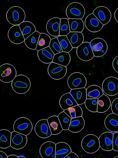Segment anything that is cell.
Returning <instances> with one entry per match:
<instances>
[{
	"instance_id": "cell-7",
	"label": "cell",
	"mask_w": 118,
	"mask_h": 158,
	"mask_svg": "<svg viewBox=\"0 0 118 158\" xmlns=\"http://www.w3.org/2000/svg\"><path fill=\"white\" fill-rule=\"evenodd\" d=\"M87 80L83 74L78 72L73 73L69 77L68 85L71 89L85 88Z\"/></svg>"
},
{
	"instance_id": "cell-30",
	"label": "cell",
	"mask_w": 118,
	"mask_h": 158,
	"mask_svg": "<svg viewBox=\"0 0 118 158\" xmlns=\"http://www.w3.org/2000/svg\"><path fill=\"white\" fill-rule=\"evenodd\" d=\"M111 105L110 98L103 94L98 99L97 112L103 113L109 109Z\"/></svg>"
},
{
	"instance_id": "cell-40",
	"label": "cell",
	"mask_w": 118,
	"mask_h": 158,
	"mask_svg": "<svg viewBox=\"0 0 118 158\" xmlns=\"http://www.w3.org/2000/svg\"><path fill=\"white\" fill-rule=\"evenodd\" d=\"M85 104L88 110L92 112H97L98 99H87Z\"/></svg>"
},
{
	"instance_id": "cell-18",
	"label": "cell",
	"mask_w": 118,
	"mask_h": 158,
	"mask_svg": "<svg viewBox=\"0 0 118 158\" xmlns=\"http://www.w3.org/2000/svg\"><path fill=\"white\" fill-rule=\"evenodd\" d=\"M113 134L111 132L103 133L100 136L99 139L100 147L105 151L113 150Z\"/></svg>"
},
{
	"instance_id": "cell-37",
	"label": "cell",
	"mask_w": 118,
	"mask_h": 158,
	"mask_svg": "<svg viewBox=\"0 0 118 158\" xmlns=\"http://www.w3.org/2000/svg\"><path fill=\"white\" fill-rule=\"evenodd\" d=\"M71 118L82 116L83 111L79 105H77L64 110Z\"/></svg>"
},
{
	"instance_id": "cell-38",
	"label": "cell",
	"mask_w": 118,
	"mask_h": 158,
	"mask_svg": "<svg viewBox=\"0 0 118 158\" xmlns=\"http://www.w3.org/2000/svg\"><path fill=\"white\" fill-rule=\"evenodd\" d=\"M63 52H70L73 48L67 36H59L57 37Z\"/></svg>"
},
{
	"instance_id": "cell-28",
	"label": "cell",
	"mask_w": 118,
	"mask_h": 158,
	"mask_svg": "<svg viewBox=\"0 0 118 158\" xmlns=\"http://www.w3.org/2000/svg\"><path fill=\"white\" fill-rule=\"evenodd\" d=\"M12 133L6 129L0 131V148L6 149L11 146Z\"/></svg>"
},
{
	"instance_id": "cell-45",
	"label": "cell",
	"mask_w": 118,
	"mask_h": 158,
	"mask_svg": "<svg viewBox=\"0 0 118 158\" xmlns=\"http://www.w3.org/2000/svg\"><path fill=\"white\" fill-rule=\"evenodd\" d=\"M65 158H79V157L75 153L71 152Z\"/></svg>"
},
{
	"instance_id": "cell-19",
	"label": "cell",
	"mask_w": 118,
	"mask_h": 158,
	"mask_svg": "<svg viewBox=\"0 0 118 158\" xmlns=\"http://www.w3.org/2000/svg\"><path fill=\"white\" fill-rule=\"evenodd\" d=\"M61 19L53 18L48 21L46 24L47 31L49 34L54 37L60 36Z\"/></svg>"
},
{
	"instance_id": "cell-36",
	"label": "cell",
	"mask_w": 118,
	"mask_h": 158,
	"mask_svg": "<svg viewBox=\"0 0 118 158\" xmlns=\"http://www.w3.org/2000/svg\"><path fill=\"white\" fill-rule=\"evenodd\" d=\"M58 117L63 130H69L72 118L64 111L61 113Z\"/></svg>"
},
{
	"instance_id": "cell-3",
	"label": "cell",
	"mask_w": 118,
	"mask_h": 158,
	"mask_svg": "<svg viewBox=\"0 0 118 158\" xmlns=\"http://www.w3.org/2000/svg\"><path fill=\"white\" fill-rule=\"evenodd\" d=\"M83 149L88 154H93L100 147L99 139L93 135H88L83 138L81 142Z\"/></svg>"
},
{
	"instance_id": "cell-47",
	"label": "cell",
	"mask_w": 118,
	"mask_h": 158,
	"mask_svg": "<svg viewBox=\"0 0 118 158\" xmlns=\"http://www.w3.org/2000/svg\"><path fill=\"white\" fill-rule=\"evenodd\" d=\"M115 18L116 20V21L118 23V8H117L115 13L114 15Z\"/></svg>"
},
{
	"instance_id": "cell-31",
	"label": "cell",
	"mask_w": 118,
	"mask_h": 158,
	"mask_svg": "<svg viewBox=\"0 0 118 158\" xmlns=\"http://www.w3.org/2000/svg\"><path fill=\"white\" fill-rule=\"evenodd\" d=\"M25 39H26L36 31V28L33 23L29 21H24L19 25Z\"/></svg>"
},
{
	"instance_id": "cell-5",
	"label": "cell",
	"mask_w": 118,
	"mask_h": 158,
	"mask_svg": "<svg viewBox=\"0 0 118 158\" xmlns=\"http://www.w3.org/2000/svg\"><path fill=\"white\" fill-rule=\"evenodd\" d=\"M13 127L14 131L27 136L32 131L33 125L28 118L21 117L15 122Z\"/></svg>"
},
{
	"instance_id": "cell-17",
	"label": "cell",
	"mask_w": 118,
	"mask_h": 158,
	"mask_svg": "<svg viewBox=\"0 0 118 158\" xmlns=\"http://www.w3.org/2000/svg\"><path fill=\"white\" fill-rule=\"evenodd\" d=\"M8 37L10 40L14 44H20L25 40L19 25L14 26L10 29Z\"/></svg>"
},
{
	"instance_id": "cell-1",
	"label": "cell",
	"mask_w": 118,
	"mask_h": 158,
	"mask_svg": "<svg viewBox=\"0 0 118 158\" xmlns=\"http://www.w3.org/2000/svg\"><path fill=\"white\" fill-rule=\"evenodd\" d=\"M26 16V13L22 8L15 6L9 9L6 14V18L10 23L17 26L24 22Z\"/></svg>"
},
{
	"instance_id": "cell-23",
	"label": "cell",
	"mask_w": 118,
	"mask_h": 158,
	"mask_svg": "<svg viewBox=\"0 0 118 158\" xmlns=\"http://www.w3.org/2000/svg\"><path fill=\"white\" fill-rule=\"evenodd\" d=\"M55 55L49 47L38 51L37 53L39 60L45 64L52 63Z\"/></svg>"
},
{
	"instance_id": "cell-48",
	"label": "cell",
	"mask_w": 118,
	"mask_h": 158,
	"mask_svg": "<svg viewBox=\"0 0 118 158\" xmlns=\"http://www.w3.org/2000/svg\"><path fill=\"white\" fill-rule=\"evenodd\" d=\"M7 158H18V156L15 155H11L8 156Z\"/></svg>"
},
{
	"instance_id": "cell-2",
	"label": "cell",
	"mask_w": 118,
	"mask_h": 158,
	"mask_svg": "<svg viewBox=\"0 0 118 158\" xmlns=\"http://www.w3.org/2000/svg\"><path fill=\"white\" fill-rule=\"evenodd\" d=\"M31 82L29 78L23 75L16 77L12 82V87L16 93L22 94L27 92L31 87Z\"/></svg>"
},
{
	"instance_id": "cell-16",
	"label": "cell",
	"mask_w": 118,
	"mask_h": 158,
	"mask_svg": "<svg viewBox=\"0 0 118 158\" xmlns=\"http://www.w3.org/2000/svg\"><path fill=\"white\" fill-rule=\"evenodd\" d=\"M56 150V144L53 142L48 141L41 145L39 152L43 158H55Z\"/></svg>"
},
{
	"instance_id": "cell-8",
	"label": "cell",
	"mask_w": 118,
	"mask_h": 158,
	"mask_svg": "<svg viewBox=\"0 0 118 158\" xmlns=\"http://www.w3.org/2000/svg\"><path fill=\"white\" fill-rule=\"evenodd\" d=\"M102 90L106 94L114 96L118 94V79L113 77L106 78L102 85Z\"/></svg>"
},
{
	"instance_id": "cell-34",
	"label": "cell",
	"mask_w": 118,
	"mask_h": 158,
	"mask_svg": "<svg viewBox=\"0 0 118 158\" xmlns=\"http://www.w3.org/2000/svg\"><path fill=\"white\" fill-rule=\"evenodd\" d=\"M41 33L36 31L24 41L26 46L29 48L36 50Z\"/></svg>"
},
{
	"instance_id": "cell-24",
	"label": "cell",
	"mask_w": 118,
	"mask_h": 158,
	"mask_svg": "<svg viewBox=\"0 0 118 158\" xmlns=\"http://www.w3.org/2000/svg\"><path fill=\"white\" fill-rule=\"evenodd\" d=\"M70 93L78 105L85 103L87 100L86 89L85 88L72 89Z\"/></svg>"
},
{
	"instance_id": "cell-41",
	"label": "cell",
	"mask_w": 118,
	"mask_h": 158,
	"mask_svg": "<svg viewBox=\"0 0 118 158\" xmlns=\"http://www.w3.org/2000/svg\"><path fill=\"white\" fill-rule=\"evenodd\" d=\"M49 47L55 54L63 52L57 38H53L51 40Z\"/></svg>"
},
{
	"instance_id": "cell-25",
	"label": "cell",
	"mask_w": 118,
	"mask_h": 158,
	"mask_svg": "<svg viewBox=\"0 0 118 158\" xmlns=\"http://www.w3.org/2000/svg\"><path fill=\"white\" fill-rule=\"evenodd\" d=\"M71 152V148L67 143L61 142L56 144L55 158H65Z\"/></svg>"
},
{
	"instance_id": "cell-32",
	"label": "cell",
	"mask_w": 118,
	"mask_h": 158,
	"mask_svg": "<svg viewBox=\"0 0 118 158\" xmlns=\"http://www.w3.org/2000/svg\"><path fill=\"white\" fill-rule=\"evenodd\" d=\"M87 99H98L104 93L102 89L96 85H92L86 89Z\"/></svg>"
},
{
	"instance_id": "cell-46",
	"label": "cell",
	"mask_w": 118,
	"mask_h": 158,
	"mask_svg": "<svg viewBox=\"0 0 118 158\" xmlns=\"http://www.w3.org/2000/svg\"><path fill=\"white\" fill-rule=\"evenodd\" d=\"M8 156L6 153L1 151H0V158H7Z\"/></svg>"
},
{
	"instance_id": "cell-26",
	"label": "cell",
	"mask_w": 118,
	"mask_h": 158,
	"mask_svg": "<svg viewBox=\"0 0 118 158\" xmlns=\"http://www.w3.org/2000/svg\"><path fill=\"white\" fill-rule=\"evenodd\" d=\"M66 36L73 48H77L83 42L84 36L82 32H70Z\"/></svg>"
},
{
	"instance_id": "cell-15",
	"label": "cell",
	"mask_w": 118,
	"mask_h": 158,
	"mask_svg": "<svg viewBox=\"0 0 118 158\" xmlns=\"http://www.w3.org/2000/svg\"><path fill=\"white\" fill-rule=\"evenodd\" d=\"M85 23L88 30L92 32L100 31L104 26L92 13L86 17Z\"/></svg>"
},
{
	"instance_id": "cell-22",
	"label": "cell",
	"mask_w": 118,
	"mask_h": 158,
	"mask_svg": "<svg viewBox=\"0 0 118 158\" xmlns=\"http://www.w3.org/2000/svg\"><path fill=\"white\" fill-rule=\"evenodd\" d=\"M47 120L52 135H58L62 131L63 129L58 116H52Z\"/></svg>"
},
{
	"instance_id": "cell-11",
	"label": "cell",
	"mask_w": 118,
	"mask_h": 158,
	"mask_svg": "<svg viewBox=\"0 0 118 158\" xmlns=\"http://www.w3.org/2000/svg\"><path fill=\"white\" fill-rule=\"evenodd\" d=\"M78 57L82 61H88L94 57L90 43L83 42L77 50Z\"/></svg>"
},
{
	"instance_id": "cell-49",
	"label": "cell",
	"mask_w": 118,
	"mask_h": 158,
	"mask_svg": "<svg viewBox=\"0 0 118 158\" xmlns=\"http://www.w3.org/2000/svg\"><path fill=\"white\" fill-rule=\"evenodd\" d=\"M26 158L25 157H24V156H18V158Z\"/></svg>"
},
{
	"instance_id": "cell-6",
	"label": "cell",
	"mask_w": 118,
	"mask_h": 158,
	"mask_svg": "<svg viewBox=\"0 0 118 158\" xmlns=\"http://www.w3.org/2000/svg\"><path fill=\"white\" fill-rule=\"evenodd\" d=\"M15 68L9 64H5L0 67V80L5 83L12 82L17 76Z\"/></svg>"
},
{
	"instance_id": "cell-29",
	"label": "cell",
	"mask_w": 118,
	"mask_h": 158,
	"mask_svg": "<svg viewBox=\"0 0 118 158\" xmlns=\"http://www.w3.org/2000/svg\"><path fill=\"white\" fill-rule=\"evenodd\" d=\"M71 61V57L68 52H62L55 54L53 62L64 66H67Z\"/></svg>"
},
{
	"instance_id": "cell-20",
	"label": "cell",
	"mask_w": 118,
	"mask_h": 158,
	"mask_svg": "<svg viewBox=\"0 0 118 158\" xmlns=\"http://www.w3.org/2000/svg\"><path fill=\"white\" fill-rule=\"evenodd\" d=\"M104 123L108 130L112 132L118 131V115L114 113L110 114L106 117Z\"/></svg>"
},
{
	"instance_id": "cell-14",
	"label": "cell",
	"mask_w": 118,
	"mask_h": 158,
	"mask_svg": "<svg viewBox=\"0 0 118 158\" xmlns=\"http://www.w3.org/2000/svg\"><path fill=\"white\" fill-rule=\"evenodd\" d=\"M92 14L103 25L107 24L110 21L112 17L110 10L104 6H100L95 9Z\"/></svg>"
},
{
	"instance_id": "cell-35",
	"label": "cell",
	"mask_w": 118,
	"mask_h": 158,
	"mask_svg": "<svg viewBox=\"0 0 118 158\" xmlns=\"http://www.w3.org/2000/svg\"><path fill=\"white\" fill-rule=\"evenodd\" d=\"M51 39L47 34L41 33L36 50L39 51L49 46Z\"/></svg>"
},
{
	"instance_id": "cell-4",
	"label": "cell",
	"mask_w": 118,
	"mask_h": 158,
	"mask_svg": "<svg viewBox=\"0 0 118 158\" xmlns=\"http://www.w3.org/2000/svg\"><path fill=\"white\" fill-rule=\"evenodd\" d=\"M66 14L68 19H82L85 15V10L81 3L73 2L67 7Z\"/></svg>"
},
{
	"instance_id": "cell-13",
	"label": "cell",
	"mask_w": 118,
	"mask_h": 158,
	"mask_svg": "<svg viewBox=\"0 0 118 158\" xmlns=\"http://www.w3.org/2000/svg\"><path fill=\"white\" fill-rule=\"evenodd\" d=\"M36 134L42 138L50 137L52 133L47 119H42L38 121L35 127Z\"/></svg>"
},
{
	"instance_id": "cell-39",
	"label": "cell",
	"mask_w": 118,
	"mask_h": 158,
	"mask_svg": "<svg viewBox=\"0 0 118 158\" xmlns=\"http://www.w3.org/2000/svg\"><path fill=\"white\" fill-rule=\"evenodd\" d=\"M70 32L68 19L66 18L61 19L60 36H66Z\"/></svg>"
},
{
	"instance_id": "cell-42",
	"label": "cell",
	"mask_w": 118,
	"mask_h": 158,
	"mask_svg": "<svg viewBox=\"0 0 118 158\" xmlns=\"http://www.w3.org/2000/svg\"><path fill=\"white\" fill-rule=\"evenodd\" d=\"M113 150L118 152V132L113 134Z\"/></svg>"
},
{
	"instance_id": "cell-21",
	"label": "cell",
	"mask_w": 118,
	"mask_h": 158,
	"mask_svg": "<svg viewBox=\"0 0 118 158\" xmlns=\"http://www.w3.org/2000/svg\"><path fill=\"white\" fill-rule=\"evenodd\" d=\"M60 105L63 110L78 105L70 93L62 96L60 101Z\"/></svg>"
},
{
	"instance_id": "cell-44",
	"label": "cell",
	"mask_w": 118,
	"mask_h": 158,
	"mask_svg": "<svg viewBox=\"0 0 118 158\" xmlns=\"http://www.w3.org/2000/svg\"><path fill=\"white\" fill-rule=\"evenodd\" d=\"M112 66L114 70L118 73V56L114 59L112 62Z\"/></svg>"
},
{
	"instance_id": "cell-33",
	"label": "cell",
	"mask_w": 118,
	"mask_h": 158,
	"mask_svg": "<svg viewBox=\"0 0 118 158\" xmlns=\"http://www.w3.org/2000/svg\"><path fill=\"white\" fill-rule=\"evenodd\" d=\"M70 32H82L84 24L82 19H68Z\"/></svg>"
},
{
	"instance_id": "cell-27",
	"label": "cell",
	"mask_w": 118,
	"mask_h": 158,
	"mask_svg": "<svg viewBox=\"0 0 118 158\" xmlns=\"http://www.w3.org/2000/svg\"><path fill=\"white\" fill-rule=\"evenodd\" d=\"M85 126V121L82 116L72 118L69 130L77 133L82 130Z\"/></svg>"
},
{
	"instance_id": "cell-43",
	"label": "cell",
	"mask_w": 118,
	"mask_h": 158,
	"mask_svg": "<svg viewBox=\"0 0 118 158\" xmlns=\"http://www.w3.org/2000/svg\"><path fill=\"white\" fill-rule=\"evenodd\" d=\"M111 107L113 113L118 115V98H116L113 101Z\"/></svg>"
},
{
	"instance_id": "cell-10",
	"label": "cell",
	"mask_w": 118,
	"mask_h": 158,
	"mask_svg": "<svg viewBox=\"0 0 118 158\" xmlns=\"http://www.w3.org/2000/svg\"><path fill=\"white\" fill-rule=\"evenodd\" d=\"M67 72L66 67L52 62L49 65L48 72L49 76L55 80H60L65 76Z\"/></svg>"
},
{
	"instance_id": "cell-9",
	"label": "cell",
	"mask_w": 118,
	"mask_h": 158,
	"mask_svg": "<svg viewBox=\"0 0 118 158\" xmlns=\"http://www.w3.org/2000/svg\"><path fill=\"white\" fill-rule=\"evenodd\" d=\"M94 56L100 57L104 55L108 50V45L104 40L100 38H96L90 42Z\"/></svg>"
},
{
	"instance_id": "cell-50",
	"label": "cell",
	"mask_w": 118,
	"mask_h": 158,
	"mask_svg": "<svg viewBox=\"0 0 118 158\" xmlns=\"http://www.w3.org/2000/svg\"><path fill=\"white\" fill-rule=\"evenodd\" d=\"M118 158V156H116L114 158Z\"/></svg>"
},
{
	"instance_id": "cell-12",
	"label": "cell",
	"mask_w": 118,
	"mask_h": 158,
	"mask_svg": "<svg viewBox=\"0 0 118 158\" xmlns=\"http://www.w3.org/2000/svg\"><path fill=\"white\" fill-rule=\"evenodd\" d=\"M27 142L26 135L15 131L12 132L11 147L13 149H21L26 146Z\"/></svg>"
}]
</instances>
